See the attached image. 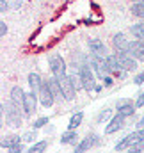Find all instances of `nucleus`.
<instances>
[{
  "mask_svg": "<svg viewBox=\"0 0 144 153\" xmlns=\"http://www.w3.org/2000/svg\"><path fill=\"white\" fill-rule=\"evenodd\" d=\"M18 109H20V107H18L14 102L2 103V114L5 116V121H7L11 126H20V125H22V114H20Z\"/></svg>",
  "mask_w": 144,
  "mask_h": 153,
  "instance_id": "nucleus-1",
  "label": "nucleus"
},
{
  "mask_svg": "<svg viewBox=\"0 0 144 153\" xmlns=\"http://www.w3.org/2000/svg\"><path fill=\"white\" fill-rule=\"evenodd\" d=\"M78 75H80V80H82V85H84V89L87 91V93H91V91H94L96 89V84H94V71H93V68L89 66V64H80L78 66Z\"/></svg>",
  "mask_w": 144,
  "mask_h": 153,
  "instance_id": "nucleus-2",
  "label": "nucleus"
},
{
  "mask_svg": "<svg viewBox=\"0 0 144 153\" xmlns=\"http://www.w3.org/2000/svg\"><path fill=\"white\" fill-rule=\"evenodd\" d=\"M48 64H50V70H52V75L53 76L61 78V76L68 75L66 73V62H64V59L59 53H52L48 57Z\"/></svg>",
  "mask_w": 144,
  "mask_h": 153,
  "instance_id": "nucleus-3",
  "label": "nucleus"
},
{
  "mask_svg": "<svg viewBox=\"0 0 144 153\" xmlns=\"http://www.w3.org/2000/svg\"><path fill=\"white\" fill-rule=\"evenodd\" d=\"M91 66H93V71L96 73V76L98 78H105V76L110 73V70H108L107 66V61H105V57L103 55H91Z\"/></svg>",
  "mask_w": 144,
  "mask_h": 153,
  "instance_id": "nucleus-4",
  "label": "nucleus"
},
{
  "mask_svg": "<svg viewBox=\"0 0 144 153\" xmlns=\"http://www.w3.org/2000/svg\"><path fill=\"white\" fill-rule=\"evenodd\" d=\"M37 96H39V103H41L45 109H48V107H52V105L55 103V96H53V93H52V89H50V85H48V80L41 84V87H39V91H37Z\"/></svg>",
  "mask_w": 144,
  "mask_h": 153,
  "instance_id": "nucleus-5",
  "label": "nucleus"
},
{
  "mask_svg": "<svg viewBox=\"0 0 144 153\" xmlns=\"http://www.w3.org/2000/svg\"><path fill=\"white\" fill-rule=\"evenodd\" d=\"M59 84H61V89H62L66 100H73V98L76 96V87H75V84H73V80H71L70 75L61 76V78H59Z\"/></svg>",
  "mask_w": 144,
  "mask_h": 153,
  "instance_id": "nucleus-6",
  "label": "nucleus"
},
{
  "mask_svg": "<svg viewBox=\"0 0 144 153\" xmlns=\"http://www.w3.org/2000/svg\"><path fill=\"white\" fill-rule=\"evenodd\" d=\"M37 102H39V96H37L36 91L30 89V93H25V100H23V111L25 116H30L37 107Z\"/></svg>",
  "mask_w": 144,
  "mask_h": 153,
  "instance_id": "nucleus-7",
  "label": "nucleus"
},
{
  "mask_svg": "<svg viewBox=\"0 0 144 153\" xmlns=\"http://www.w3.org/2000/svg\"><path fill=\"white\" fill-rule=\"evenodd\" d=\"M117 53V59H119V64L125 71H134L137 68V59H134L128 52H116Z\"/></svg>",
  "mask_w": 144,
  "mask_h": 153,
  "instance_id": "nucleus-8",
  "label": "nucleus"
},
{
  "mask_svg": "<svg viewBox=\"0 0 144 153\" xmlns=\"http://www.w3.org/2000/svg\"><path fill=\"white\" fill-rule=\"evenodd\" d=\"M126 52H128L134 59H137V61L144 62V41H141V39H134V41H130Z\"/></svg>",
  "mask_w": 144,
  "mask_h": 153,
  "instance_id": "nucleus-9",
  "label": "nucleus"
},
{
  "mask_svg": "<svg viewBox=\"0 0 144 153\" xmlns=\"http://www.w3.org/2000/svg\"><path fill=\"white\" fill-rule=\"evenodd\" d=\"M123 126H125V116H121L119 112H117V114L105 125V134H107V135L116 134V132H117L119 128H123Z\"/></svg>",
  "mask_w": 144,
  "mask_h": 153,
  "instance_id": "nucleus-10",
  "label": "nucleus"
},
{
  "mask_svg": "<svg viewBox=\"0 0 144 153\" xmlns=\"http://www.w3.org/2000/svg\"><path fill=\"white\" fill-rule=\"evenodd\" d=\"M94 144H98V135H94V134H89L85 139H82V141L76 144L75 153H84V152H87V150H91Z\"/></svg>",
  "mask_w": 144,
  "mask_h": 153,
  "instance_id": "nucleus-11",
  "label": "nucleus"
},
{
  "mask_svg": "<svg viewBox=\"0 0 144 153\" xmlns=\"http://www.w3.org/2000/svg\"><path fill=\"white\" fill-rule=\"evenodd\" d=\"M87 46H89L91 53H94V55H103V57H105V53H107L105 43H103L102 39H98V38L89 39V41H87Z\"/></svg>",
  "mask_w": 144,
  "mask_h": 153,
  "instance_id": "nucleus-12",
  "label": "nucleus"
},
{
  "mask_svg": "<svg viewBox=\"0 0 144 153\" xmlns=\"http://www.w3.org/2000/svg\"><path fill=\"white\" fill-rule=\"evenodd\" d=\"M135 141H139V135H137V132H134V134H128L126 137H123L116 146H114V150L116 152H121V150H128Z\"/></svg>",
  "mask_w": 144,
  "mask_h": 153,
  "instance_id": "nucleus-13",
  "label": "nucleus"
},
{
  "mask_svg": "<svg viewBox=\"0 0 144 153\" xmlns=\"http://www.w3.org/2000/svg\"><path fill=\"white\" fill-rule=\"evenodd\" d=\"M105 61H107V66L110 70V73H116V75L123 76L121 73V64H119V59H117V53H110V55H105Z\"/></svg>",
  "mask_w": 144,
  "mask_h": 153,
  "instance_id": "nucleus-14",
  "label": "nucleus"
},
{
  "mask_svg": "<svg viewBox=\"0 0 144 153\" xmlns=\"http://www.w3.org/2000/svg\"><path fill=\"white\" fill-rule=\"evenodd\" d=\"M135 105L134 103H130L128 100H119L117 102V112L121 116H125V117H128V116H134L135 114Z\"/></svg>",
  "mask_w": 144,
  "mask_h": 153,
  "instance_id": "nucleus-15",
  "label": "nucleus"
},
{
  "mask_svg": "<svg viewBox=\"0 0 144 153\" xmlns=\"http://www.w3.org/2000/svg\"><path fill=\"white\" fill-rule=\"evenodd\" d=\"M48 85H50V89H52L55 100H59V102L66 100V98H64V93H62V89H61V84H59V78H57V76L48 78Z\"/></svg>",
  "mask_w": 144,
  "mask_h": 153,
  "instance_id": "nucleus-16",
  "label": "nucleus"
},
{
  "mask_svg": "<svg viewBox=\"0 0 144 153\" xmlns=\"http://www.w3.org/2000/svg\"><path fill=\"white\" fill-rule=\"evenodd\" d=\"M112 45H114L116 52H126L130 43L125 39V36H123L121 32H117V34H114V38H112Z\"/></svg>",
  "mask_w": 144,
  "mask_h": 153,
  "instance_id": "nucleus-17",
  "label": "nucleus"
},
{
  "mask_svg": "<svg viewBox=\"0 0 144 153\" xmlns=\"http://www.w3.org/2000/svg\"><path fill=\"white\" fill-rule=\"evenodd\" d=\"M9 94H11V102H14V103H16L18 107H20V105L23 107V100H25V91H23V89H22L20 85H14V87L11 89V93H9Z\"/></svg>",
  "mask_w": 144,
  "mask_h": 153,
  "instance_id": "nucleus-18",
  "label": "nucleus"
},
{
  "mask_svg": "<svg viewBox=\"0 0 144 153\" xmlns=\"http://www.w3.org/2000/svg\"><path fill=\"white\" fill-rule=\"evenodd\" d=\"M76 141H78V135L73 128H68V132H64L61 137V144H75L76 146Z\"/></svg>",
  "mask_w": 144,
  "mask_h": 153,
  "instance_id": "nucleus-19",
  "label": "nucleus"
},
{
  "mask_svg": "<svg viewBox=\"0 0 144 153\" xmlns=\"http://www.w3.org/2000/svg\"><path fill=\"white\" fill-rule=\"evenodd\" d=\"M27 80H29V85H30V89L32 91H39V87H41V84H43V80H41V75L36 73V71H30L29 76H27Z\"/></svg>",
  "mask_w": 144,
  "mask_h": 153,
  "instance_id": "nucleus-20",
  "label": "nucleus"
},
{
  "mask_svg": "<svg viewBox=\"0 0 144 153\" xmlns=\"http://www.w3.org/2000/svg\"><path fill=\"white\" fill-rule=\"evenodd\" d=\"M20 139H22V137H18V135H11V137H4V139H2V143H0V146H2V148H5V150H11L13 146H16V144H20Z\"/></svg>",
  "mask_w": 144,
  "mask_h": 153,
  "instance_id": "nucleus-21",
  "label": "nucleus"
},
{
  "mask_svg": "<svg viewBox=\"0 0 144 153\" xmlns=\"http://www.w3.org/2000/svg\"><path fill=\"white\" fill-rule=\"evenodd\" d=\"M82 119H84V112L82 111H78V112H75V114L70 117V125H68V128H78L80 125H82Z\"/></svg>",
  "mask_w": 144,
  "mask_h": 153,
  "instance_id": "nucleus-22",
  "label": "nucleus"
},
{
  "mask_svg": "<svg viewBox=\"0 0 144 153\" xmlns=\"http://www.w3.org/2000/svg\"><path fill=\"white\" fill-rule=\"evenodd\" d=\"M130 11H132V14H134L135 18L144 20V4H137V2H134V5L130 7Z\"/></svg>",
  "mask_w": 144,
  "mask_h": 153,
  "instance_id": "nucleus-23",
  "label": "nucleus"
},
{
  "mask_svg": "<svg viewBox=\"0 0 144 153\" xmlns=\"http://www.w3.org/2000/svg\"><path fill=\"white\" fill-rule=\"evenodd\" d=\"M46 146H48V141H37L29 148V153H43L46 150Z\"/></svg>",
  "mask_w": 144,
  "mask_h": 153,
  "instance_id": "nucleus-24",
  "label": "nucleus"
},
{
  "mask_svg": "<svg viewBox=\"0 0 144 153\" xmlns=\"http://www.w3.org/2000/svg\"><path fill=\"white\" fill-rule=\"evenodd\" d=\"M130 32H132L137 39H143V41H144V27H143V23H141V22H139V23H135V25H132V27H130Z\"/></svg>",
  "mask_w": 144,
  "mask_h": 153,
  "instance_id": "nucleus-25",
  "label": "nucleus"
},
{
  "mask_svg": "<svg viewBox=\"0 0 144 153\" xmlns=\"http://www.w3.org/2000/svg\"><path fill=\"white\" fill-rule=\"evenodd\" d=\"M34 139H36V128L30 130V132H25V134L22 135V141H23V143H32Z\"/></svg>",
  "mask_w": 144,
  "mask_h": 153,
  "instance_id": "nucleus-26",
  "label": "nucleus"
},
{
  "mask_svg": "<svg viewBox=\"0 0 144 153\" xmlns=\"http://www.w3.org/2000/svg\"><path fill=\"white\" fill-rule=\"evenodd\" d=\"M50 123V117H46V116H43V117H37L36 121H34V128H43L45 125H48Z\"/></svg>",
  "mask_w": 144,
  "mask_h": 153,
  "instance_id": "nucleus-27",
  "label": "nucleus"
},
{
  "mask_svg": "<svg viewBox=\"0 0 144 153\" xmlns=\"http://www.w3.org/2000/svg\"><path fill=\"white\" fill-rule=\"evenodd\" d=\"M134 82H135L137 85H143L144 84V71H141V73H137V75L134 76Z\"/></svg>",
  "mask_w": 144,
  "mask_h": 153,
  "instance_id": "nucleus-28",
  "label": "nucleus"
},
{
  "mask_svg": "<svg viewBox=\"0 0 144 153\" xmlns=\"http://www.w3.org/2000/svg\"><path fill=\"white\" fill-rule=\"evenodd\" d=\"M11 7H9V4L5 2V0H0V13H5V11H9Z\"/></svg>",
  "mask_w": 144,
  "mask_h": 153,
  "instance_id": "nucleus-29",
  "label": "nucleus"
},
{
  "mask_svg": "<svg viewBox=\"0 0 144 153\" xmlns=\"http://www.w3.org/2000/svg\"><path fill=\"white\" fill-rule=\"evenodd\" d=\"M9 7H11V9H20V7H22V0H11Z\"/></svg>",
  "mask_w": 144,
  "mask_h": 153,
  "instance_id": "nucleus-30",
  "label": "nucleus"
},
{
  "mask_svg": "<svg viewBox=\"0 0 144 153\" xmlns=\"http://www.w3.org/2000/svg\"><path fill=\"white\" fill-rule=\"evenodd\" d=\"M7 34V25H5V22H0V36L4 38Z\"/></svg>",
  "mask_w": 144,
  "mask_h": 153,
  "instance_id": "nucleus-31",
  "label": "nucleus"
},
{
  "mask_svg": "<svg viewBox=\"0 0 144 153\" xmlns=\"http://www.w3.org/2000/svg\"><path fill=\"white\" fill-rule=\"evenodd\" d=\"M9 152H11V153H22V152H23V146H22V143H20V144H16V146H13Z\"/></svg>",
  "mask_w": 144,
  "mask_h": 153,
  "instance_id": "nucleus-32",
  "label": "nucleus"
},
{
  "mask_svg": "<svg viewBox=\"0 0 144 153\" xmlns=\"http://www.w3.org/2000/svg\"><path fill=\"white\" fill-rule=\"evenodd\" d=\"M135 107H144V93L139 94V98H137V102H135Z\"/></svg>",
  "mask_w": 144,
  "mask_h": 153,
  "instance_id": "nucleus-33",
  "label": "nucleus"
},
{
  "mask_svg": "<svg viewBox=\"0 0 144 153\" xmlns=\"http://www.w3.org/2000/svg\"><path fill=\"white\" fill-rule=\"evenodd\" d=\"M108 116H110V111H108V109H105V111H103L102 114L98 116V121H103V119H107Z\"/></svg>",
  "mask_w": 144,
  "mask_h": 153,
  "instance_id": "nucleus-34",
  "label": "nucleus"
},
{
  "mask_svg": "<svg viewBox=\"0 0 144 153\" xmlns=\"http://www.w3.org/2000/svg\"><path fill=\"white\" fill-rule=\"evenodd\" d=\"M103 85H107V87L108 85H112V76L110 75H107L105 78H103Z\"/></svg>",
  "mask_w": 144,
  "mask_h": 153,
  "instance_id": "nucleus-35",
  "label": "nucleus"
},
{
  "mask_svg": "<svg viewBox=\"0 0 144 153\" xmlns=\"http://www.w3.org/2000/svg\"><path fill=\"white\" fill-rule=\"evenodd\" d=\"M137 135H139V141H144V128L137 130Z\"/></svg>",
  "mask_w": 144,
  "mask_h": 153,
  "instance_id": "nucleus-36",
  "label": "nucleus"
},
{
  "mask_svg": "<svg viewBox=\"0 0 144 153\" xmlns=\"http://www.w3.org/2000/svg\"><path fill=\"white\" fill-rule=\"evenodd\" d=\"M137 125H139V128H144V117L139 119V123H137Z\"/></svg>",
  "mask_w": 144,
  "mask_h": 153,
  "instance_id": "nucleus-37",
  "label": "nucleus"
},
{
  "mask_svg": "<svg viewBox=\"0 0 144 153\" xmlns=\"http://www.w3.org/2000/svg\"><path fill=\"white\" fill-rule=\"evenodd\" d=\"M134 2H137V4H144V0H134Z\"/></svg>",
  "mask_w": 144,
  "mask_h": 153,
  "instance_id": "nucleus-38",
  "label": "nucleus"
},
{
  "mask_svg": "<svg viewBox=\"0 0 144 153\" xmlns=\"http://www.w3.org/2000/svg\"><path fill=\"white\" fill-rule=\"evenodd\" d=\"M141 23H143V27H144V20H141Z\"/></svg>",
  "mask_w": 144,
  "mask_h": 153,
  "instance_id": "nucleus-39",
  "label": "nucleus"
}]
</instances>
